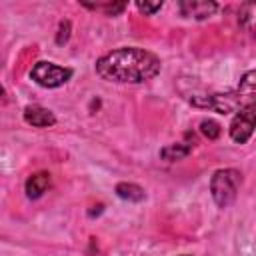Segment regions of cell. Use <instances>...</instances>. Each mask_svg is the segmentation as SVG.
Instances as JSON below:
<instances>
[{"mask_svg": "<svg viewBox=\"0 0 256 256\" xmlns=\"http://www.w3.org/2000/svg\"><path fill=\"white\" fill-rule=\"evenodd\" d=\"M160 72V58L144 48H116L96 62V74L116 84H142Z\"/></svg>", "mask_w": 256, "mask_h": 256, "instance_id": "cell-1", "label": "cell"}, {"mask_svg": "<svg viewBox=\"0 0 256 256\" xmlns=\"http://www.w3.org/2000/svg\"><path fill=\"white\" fill-rule=\"evenodd\" d=\"M240 172L234 170V168H220L212 174L210 178V192H212V198L214 202L220 206V208H228L236 194H238V188H240Z\"/></svg>", "mask_w": 256, "mask_h": 256, "instance_id": "cell-2", "label": "cell"}, {"mask_svg": "<svg viewBox=\"0 0 256 256\" xmlns=\"http://www.w3.org/2000/svg\"><path fill=\"white\" fill-rule=\"evenodd\" d=\"M30 78L38 86H42V88H58V86L66 84L72 78V70L70 68H64V66H58L54 62L40 60V62H36L32 66Z\"/></svg>", "mask_w": 256, "mask_h": 256, "instance_id": "cell-3", "label": "cell"}, {"mask_svg": "<svg viewBox=\"0 0 256 256\" xmlns=\"http://www.w3.org/2000/svg\"><path fill=\"white\" fill-rule=\"evenodd\" d=\"M256 128V106L238 108L230 122V138L238 144H246Z\"/></svg>", "mask_w": 256, "mask_h": 256, "instance_id": "cell-4", "label": "cell"}, {"mask_svg": "<svg viewBox=\"0 0 256 256\" xmlns=\"http://www.w3.org/2000/svg\"><path fill=\"white\" fill-rule=\"evenodd\" d=\"M190 102L198 108H210L214 112L220 114H230V112H238L240 102L234 92H220V94H208V96H192Z\"/></svg>", "mask_w": 256, "mask_h": 256, "instance_id": "cell-5", "label": "cell"}, {"mask_svg": "<svg viewBox=\"0 0 256 256\" xmlns=\"http://www.w3.org/2000/svg\"><path fill=\"white\" fill-rule=\"evenodd\" d=\"M182 16H188V18H196V20H204L208 16H212L216 12V2H210V0H184L178 4Z\"/></svg>", "mask_w": 256, "mask_h": 256, "instance_id": "cell-6", "label": "cell"}, {"mask_svg": "<svg viewBox=\"0 0 256 256\" xmlns=\"http://www.w3.org/2000/svg\"><path fill=\"white\" fill-rule=\"evenodd\" d=\"M236 96L240 102V108L244 106H256V70H248L236 88Z\"/></svg>", "mask_w": 256, "mask_h": 256, "instance_id": "cell-7", "label": "cell"}, {"mask_svg": "<svg viewBox=\"0 0 256 256\" xmlns=\"http://www.w3.org/2000/svg\"><path fill=\"white\" fill-rule=\"evenodd\" d=\"M24 120L34 128H48L56 124V116L48 108H42V106H26Z\"/></svg>", "mask_w": 256, "mask_h": 256, "instance_id": "cell-8", "label": "cell"}, {"mask_svg": "<svg viewBox=\"0 0 256 256\" xmlns=\"http://www.w3.org/2000/svg\"><path fill=\"white\" fill-rule=\"evenodd\" d=\"M48 186H50V174L48 172H36L26 180L24 190H26L28 198H40L48 190Z\"/></svg>", "mask_w": 256, "mask_h": 256, "instance_id": "cell-9", "label": "cell"}, {"mask_svg": "<svg viewBox=\"0 0 256 256\" xmlns=\"http://www.w3.org/2000/svg\"><path fill=\"white\" fill-rule=\"evenodd\" d=\"M240 24L248 32L256 34V2H246L240 6Z\"/></svg>", "mask_w": 256, "mask_h": 256, "instance_id": "cell-10", "label": "cell"}, {"mask_svg": "<svg viewBox=\"0 0 256 256\" xmlns=\"http://www.w3.org/2000/svg\"><path fill=\"white\" fill-rule=\"evenodd\" d=\"M116 194L124 200H130V202H140L144 198V190L136 184H128V182H120L116 186Z\"/></svg>", "mask_w": 256, "mask_h": 256, "instance_id": "cell-11", "label": "cell"}, {"mask_svg": "<svg viewBox=\"0 0 256 256\" xmlns=\"http://www.w3.org/2000/svg\"><path fill=\"white\" fill-rule=\"evenodd\" d=\"M190 150H192L190 144H186V146H182V144H170V146H166L160 154H162V158H166V160H180V158L188 156Z\"/></svg>", "mask_w": 256, "mask_h": 256, "instance_id": "cell-12", "label": "cell"}, {"mask_svg": "<svg viewBox=\"0 0 256 256\" xmlns=\"http://www.w3.org/2000/svg\"><path fill=\"white\" fill-rule=\"evenodd\" d=\"M200 130H202V134L208 138V140H216L218 136H220V124L216 122V120H202L200 122Z\"/></svg>", "mask_w": 256, "mask_h": 256, "instance_id": "cell-13", "label": "cell"}, {"mask_svg": "<svg viewBox=\"0 0 256 256\" xmlns=\"http://www.w3.org/2000/svg\"><path fill=\"white\" fill-rule=\"evenodd\" d=\"M136 8L142 14H154L162 8V2H136Z\"/></svg>", "mask_w": 256, "mask_h": 256, "instance_id": "cell-14", "label": "cell"}, {"mask_svg": "<svg viewBox=\"0 0 256 256\" xmlns=\"http://www.w3.org/2000/svg\"><path fill=\"white\" fill-rule=\"evenodd\" d=\"M70 36V22H60V28H58V36H56V42L58 44H64Z\"/></svg>", "mask_w": 256, "mask_h": 256, "instance_id": "cell-15", "label": "cell"}, {"mask_svg": "<svg viewBox=\"0 0 256 256\" xmlns=\"http://www.w3.org/2000/svg\"><path fill=\"white\" fill-rule=\"evenodd\" d=\"M182 256H188V254H182Z\"/></svg>", "mask_w": 256, "mask_h": 256, "instance_id": "cell-16", "label": "cell"}]
</instances>
